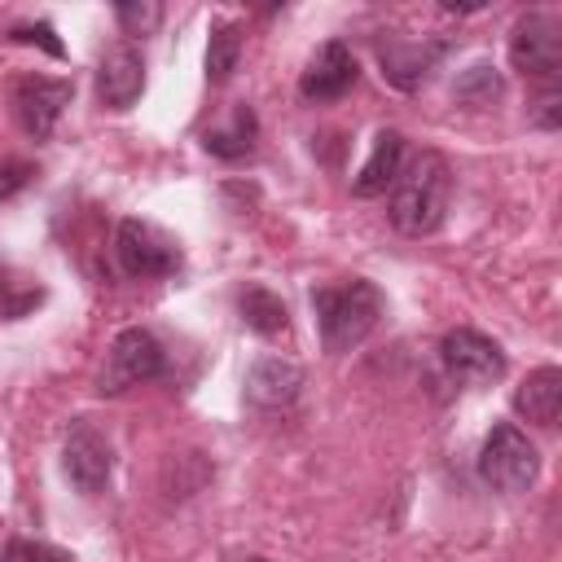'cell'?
I'll return each mask as SVG.
<instances>
[{
    "label": "cell",
    "instance_id": "6da1fadb",
    "mask_svg": "<svg viewBox=\"0 0 562 562\" xmlns=\"http://www.w3.org/2000/svg\"><path fill=\"white\" fill-rule=\"evenodd\" d=\"M452 198V171L448 158L435 149H422L408 167H400L391 184V224L404 237H426L443 224Z\"/></svg>",
    "mask_w": 562,
    "mask_h": 562
},
{
    "label": "cell",
    "instance_id": "7a4b0ae2",
    "mask_svg": "<svg viewBox=\"0 0 562 562\" xmlns=\"http://www.w3.org/2000/svg\"><path fill=\"white\" fill-rule=\"evenodd\" d=\"M312 312L321 329V347L329 356H342L360 347L373 325L382 321V290L373 281H342V285H321L312 290Z\"/></svg>",
    "mask_w": 562,
    "mask_h": 562
},
{
    "label": "cell",
    "instance_id": "3957f363",
    "mask_svg": "<svg viewBox=\"0 0 562 562\" xmlns=\"http://www.w3.org/2000/svg\"><path fill=\"white\" fill-rule=\"evenodd\" d=\"M540 474V452L518 426H492L479 452V479L492 492H527Z\"/></svg>",
    "mask_w": 562,
    "mask_h": 562
},
{
    "label": "cell",
    "instance_id": "277c9868",
    "mask_svg": "<svg viewBox=\"0 0 562 562\" xmlns=\"http://www.w3.org/2000/svg\"><path fill=\"white\" fill-rule=\"evenodd\" d=\"M162 373V347L149 329H119L110 351H105V364L97 373V391L101 395H123L149 378Z\"/></svg>",
    "mask_w": 562,
    "mask_h": 562
},
{
    "label": "cell",
    "instance_id": "5b68a950",
    "mask_svg": "<svg viewBox=\"0 0 562 562\" xmlns=\"http://www.w3.org/2000/svg\"><path fill=\"white\" fill-rule=\"evenodd\" d=\"M114 255L119 268L136 281H162L180 268V246L149 220H123L114 237Z\"/></svg>",
    "mask_w": 562,
    "mask_h": 562
},
{
    "label": "cell",
    "instance_id": "8992f818",
    "mask_svg": "<svg viewBox=\"0 0 562 562\" xmlns=\"http://www.w3.org/2000/svg\"><path fill=\"white\" fill-rule=\"evenodd\" d=\"M509 61L514 70L531 75V79H558L562 70V26L549 13H527L514 22L509 31Z\"/></svg>",
    "mask_w": 562,
    "mask_h": 562
},
{
    "label": "cell",
    "instance_id": "52a82bcc",
    "mask_svg": "<svg viewBox=\"0 0 562 562\" xmlns=\"http://www.w3.org/2000/svg\"><path fill=\"white\" fill-rule=\"evenodd\" d=\"M9 101H13V114L22 123V132L31 140H48L66 101H70V79H48V75H22L13 79L9 88Z\"/></svg>",
    "mask_w": 562,
    "mask_h": 562
},
{
    "label": "cell",
    "instance_id": "ba28073f",
    "mask_svg": "<svg viewBox=\"0 0 562 562\" xmlns=\"http://www.w3.org/2000/svg\"><path fill=\"white\" fill-rule=\"evenodd\" d=\"M439 356H443V369L461 386H492L505 373V351L487 334H479V329H452V334H443Z\"/></svg>",
    "mask_w": 562,
    "mask_h": 562
},
{
    "label": "cell",
    "instance_id": "9c48e42d",
    "mask_svg": "<svg viewBox=\"0 0 562 562\" xmlns=\"http://www.w3.org/2000/svg\"><path fill=\"white\" fill-rule=\"evenodd\" d=\"M61 465H66V479H70L79 492H88V496H92V492H101V487L110 483V465H114L105 435H101L97 426L79 422V426L66 435Z\"/></svg>",
    "mask_w": 562,
    "mask_h": 562
},
{
    "label": "cell",
    "instance_id": "30bf717a",
    "mask_svg": "<svg viewBox=\"0 0 562 562\" xmlns=\"http://www.w3.org/2000/svg\"><path fill=\"white\" fill-rule=\"evenodd\" d=\"M351 83H356V57H351V48H347L342 40L321 44V48L312 53L307 70L299 75V92H303V101H316V105L338 101Z\"/></svg>",
    "mask_w": 562,
    "mask_h": 562
},
{
    "label": "cell",
    "instance_id": "8fae6325",
    "mask_svg": "<svg viewBox=\"0 0 562 562\" xmlns=\"http://www.w3.org/2000/svg\"><path fill=\"white\" fill-rule=\"evenodd\" d=\"M145 92V57L136 44H114L105 48L97 66V97L105 110H127Z\"/></svg>",
    "mask_w": 562,
    "mask_h": 562
},
{
    "label": "cell",
    "instance_id": "7c38bea8",
    "mask_svg": "<svg viewBox=\"0 0 562 562\" xmlns=\"http://www.w3.org/2000/svg\"><path fill=\"white\" fill-rule=\"evenodd\" d=\"M299 386H303V369H299L294 360H285V356H263V360H255L250 373H246V395H250L255 404H263V408L290 404V400L299 395Z\"/></svg>",
    "mask_w": 562,
    "mask_h": 562
},
{
    "label": "cell",
    "instance_id": "4fadbf2b",
    "mask_svg": "<svg viewBox=\"0 0 562 562\" xmlns=\"http://www.w3.org/2000/svg\"><path fill=\"white\" fill-rule=\"evenodd\" d=\"M400 167H404V136H400V132H378V136H373V149H369V158H364V167H360L356 180H351V193H356V198H378V193H386V189L395 184Z\"/></svg>",
    "mask_w": 562,
    "mask_h": 562
},
{
    "label": "cell",
    "instance_id": "5bb4252c",
    "mask_svg": "<svg viewBox=\"0 0 562 562\" xmlns=\"http://www.w3.org/2000/svg\"><path fill=\"white\" fill-rule=\"evenodd\" d=\"M514 408L536 426H553L562 413V369L544 364V369L527 373V382L514 391Z\"/></svg>",
    "mask_w": 562,
    "mask_h": 562
},
{
    "label": "cell",
    "instance_id": "9a60e30c",
    "mask_svg": "<svg viewBox=\"0 0 562 562\" xmlns=\"http://www.w3.org/2000/svg\"><path fill=\"white\" fill-rule=\"evenodd\" d=\"M237 312H241V321H246L255 334H263V338H272V334H281V329L290 325L285 303H281L272 290H263V285H246L241 299H237Z\"/></svg>",
    "mask_w": 562,
    "mask_h": 562
},
{
    "label": "cell",
    "instance_id": "2e32d148",
    "mask_svg": "<svg viewBox=\"0 0 562 562\" xmlns=\"http://www.w3.org/2000/svg\"><path fill=\"white\" fill-rule=\"evenodd\" d=\"M241 48H246L241 26H237V22H215V26H211V40H206V79H211V83H224V79L237 70Z\"/></svg>",
    "mask_w": 562,
    "mask_h": 562
},
{
    "label": "cell",
    "instance_id": "e0dca14e",
    "mask_svg": "<svg viewBox=\"0 0 562 562\" xmlns=\"http://www.w3.org/2000/svg\"><path fill=\"white\" fill-rule=\"evenodd\" d=\"M202 145H206L215 158H241V154H250V145H255V119H250V110H237V114H233V127L206 132Z\"/></svg>",
    "mask_w": 562,
    "mask_h": 562
},
{
    "label": "cell",
    "instance_id": "ac0fdd59",
    "mask_svg": "<svg viewBox=\"0 0 562 562\" xmlns=\"http://www.w3.org/2000/svg\"><path fill=\"white\" fill-rule=\"evenodd\" d=\"M0 562H75L70 549H57L48 540H9Z\"/></svg>",
    "mask_w": 562,
    "mask_h": 562
},
{
    "label": "cell",
    "instance_id": "d6986e66",
    "mask_svg": "<svg viewBox=\"0 0 562 562\" xmlns=\"http://www.w3.org/2000/svg\"><path fill=\"white\" fill-rule=\"evenodd\" d=\"M114 18H119V26L127 31V35H149L158 22H162V4L158 0H140V4H119L114 9Z\"/></svg>",
    "mask_w": 562,
    "mask_h": 562
},
{
    "label": "cell",
    "instance_id": "ffe728a7",
    "mask_svg": "<svg viewBox=\"0 0 562 562\" xmlns=\"http://www.w3.org/2000/svg\"><path fill=\"white\" fill-rule=\"evenodd\" d=\"M457 97L470 101V105H483V101L501 97V79H496V70H492V66H470V75L457 83Z\"/></svg>",
    "mask_w": 562,
    "mask_h": 562
},
{
    "label": "cell",
    "instance_id": "44dd1931",
    "mask_svg": "<svg viewBox=\"0 0 562 562\" xmlns=\"http://www.w3.org/2000/svg\"><path fill=\"white\" fill-rule=\"evenodd\" d=\"M26 176H31V171H26V167H18V162H13V167H4V171H0V193L22 189V184H26Z\"/></svg>",
    "mask_w": 562,
    "mask_h": 562
},
{
    "label": "cell",
    "instance_id": "7402d4cb",
    "mask_svg": "<svg viewBox=\"0 0 562 562\" xmlns=\"http://www.w3.org/2000/svg\"><path fill=\"white\" fill-rule=\"evenodd\" d=\"M250 562H268V558H250Z\"/></svg>",
    "mask_w": 562,
    "mask_h": 562
}]
</instances>
